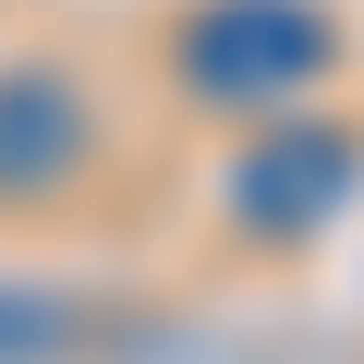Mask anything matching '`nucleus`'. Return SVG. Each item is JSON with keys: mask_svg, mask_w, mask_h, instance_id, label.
I'll list each match as a JSON object with an SVG mask.
<instances>
[{"mask_svg": "<svg viewBox=\"0 0 364 364\" xmlns=\"http://www.w3.org/2000/svg\"><path fill=\"white\" fill-rule=\"evenodd\" d=\"M328 61H340V25L316 0H207L182 25V85L243 122H291V97H316Z\"/></svg>", "mask_w": 364, "mask_h": 364, "instance_id": "obj_1", "label": "nucleus"}, {"mask_svg": "<svg viewBox=\"0 0 364 364\" xmlns=\"http://www.w3.org/2000/svg\"><path fill=\"white\" fill-rule=\"evenodd\" d=\"M352 182H364V146H352L340 122L291 109V122L231 170V219H243L255 243H291V231H328V219L352 207Z\"/></svg>", "mask_w": 364, "mask_h": 364, "instance_id": "obj_2", "label": "nucleus"}, {"mask_svg": "<svg viewBox=\"0 0 364 364\" xmlns=\"http://www.w3.org/2000/svg\"><path fill=\"white\" fill-rule=\"evenodd\" d=\"M85 170V97L61 73H13L0 85V195H49Z\"/></svg>", "mask_w": 364, "mask_h": 364, "instance_id": "obj_3", "label": "nucleus"}]
</instances>
